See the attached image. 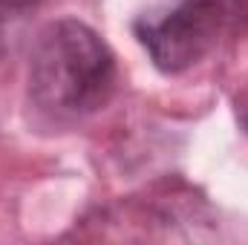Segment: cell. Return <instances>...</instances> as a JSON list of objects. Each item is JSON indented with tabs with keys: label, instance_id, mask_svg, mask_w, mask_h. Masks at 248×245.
<instances>
[{
	"label": "cell",
	"instance_id": "1",
	"mask_svg": "<svg viewBox=\"0 0 248 245\" xmlns=\"http://www.w3.org/2000/svg\"><path fill=\"white\" fill-rule=\"evenodd\" d=\"M119 63L110 44L84 20H49L32 44L26 66L29 107L49 124H75L110 104Z\"/></svg>",
	"mask_w": 248,
	"mask_h": 245
},
{
	"label": "cell",
	"instance_id": "2",
	"mask_svg": "<svg viewBox=\"0 0 248 245\" xmlns=\"http://www.w3.org/2000/svg\"><path fill=\"white\" fill-rule=\"evenodd\" d=\"M246 26L248 0H176L139 15L133 35L159 72L182 75Z\"/></svg>",
	"mask_w": 248,
	"mask_h": 245
},
{
	"label": "cell",
	"instance_id": "3",
	"mask_svg": "<svg viewBox=\"0 0 248 245\" xmlns=\"http://www.w3.org/2000/svg\"><path fill=\"white\" fill-rule=\"evenodd\" d=\"M234 113H237L240 127L248 133V81L243 84V90H240V92H237V98H234Z\"/></svg>",
	"mask_w": 248,
	"mask_h": 245
},
{
	"label": "cell",
	"instance_id": "4",
	"mask_svg": "<svg viewBox=\"0 0 248 245\" xmlns=\"http://www.w3.org/2000/svg\"><path fill=\"white\" fill-rule=\"evenodd\" d=\"M41 0H0V9H9V12H23V9H32L38 6Z\"/></svg>",
	"mask_w": 248,
	"mask_h": 245
}]
</instances>
